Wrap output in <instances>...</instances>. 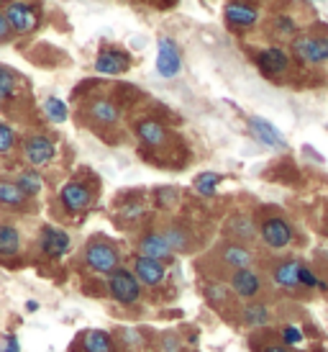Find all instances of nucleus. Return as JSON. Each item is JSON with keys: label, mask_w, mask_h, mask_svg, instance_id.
<instances>
[{"label": "nucleus", "mask_w": 328, "mask_h": 352, "mask_svg": "<svg viewBox=\"0 0 328 352\" xmlns=\"http://www.w3.org/2000/svg\"><path fill=\"white\" fill-rule=\"evenodd\" d=\"M0 3H8V6H10V3H16V0H0Z\"/></svg>", "instance_id": "39"}, {"label": "nucleus", "mask_w": 328, "mask_h": 352, "mask_svg": "<svg viewBox=\"0 0 328 352\" xmlns=\"http://www.w3.org/2000/svg\"><path fill=\"white\" fill-rule=\"evenodd\" d=\"M242 319L246 327H251V329H259V327H267L270 324V309L264 306V303H249L246 309H244Z\"/></svg>", "instance_id": "25"}, {"label": "nucleus", "mask_w": 328, "mask_h": 352, "mask_svg": "<svg viewBox=\"0 0 328 352\" xmlns=\"http://www.w3.org/2000/svg\"><path fill=\"white\" fill-rule=\"evenodd\" d=\"M26 193L16 186V180L10 183V180H0V206H5V208H23L26 206Z\"/></svg>", "instance_id": "22"}, {"label": "nucleus", "mask_w": 328, "mask_h": 352, "mask_svg": "<svg viewBox=\"0 0 328 352\" xmlns=\"http://www.w3.org/2000/svg\"><path fill=\"white\" fill-rule=\"evenodd\" d=\"M229 234L236 239V242H249L257 236V224H254V219L246 214H236L229 219Z\"/></svg>", "instance_id": "20"}, {"label": "nucleus", "mask_w": 328, "mask_h": 352, "mask_svg": "<svg viewBox=\"0 0 328 352\" xmlns=\"http://www.w3.org/2000/svg\"><path fill=\"white\" fill-rule=\"evenodd\" d=\"M5 19H8L10 29L16 31V34H29V31L36 29V23H39V13L36 8L31 6V3H10L8 8H5Z\"/></svg>", "instance_id": "7"}, {"label": "nucleus", "mask_w": 328, "mask_h": 352, "mask_svg": "<svg viewBox=\"0 0 328 352\" xmlns=\"http://www.w3.org/2000/svg\"><path fill=\"white\" fill-rule=\"evenodd\" d=\"M16 147V131L8 124H0V155H5Z\"/></svg>", "instance_id": "31"}, {"label": "nucleus", "mask_w": 328, "mask_h": 352, "mask_svg": "<svg viewBox=\"0 0 328 352\" xmlns=\"http://www.w3.org/2000/svg\"><path fill=\"white\" fill-rule=\"evenodd\" d=\"M59 201L65 206V211L80 214V211H85L87 206L93 204V193H90V188H87L85 183L72 180V183H67V186L59 190Z\"/></svg>", "instance_id": "10"}, {"label": "nucleus", "mask_w": 328, "mask_h": 352, "mask_svg": "<svg viewBox=\"0 0 328 352\" xmlns=\"http://www.w3.org/2000/svg\"><path fill=\"white\" fill-rule=\"evenodd\" d=\"M221 180L223 177L218 175V173H200V175L195 177V190L200 193V196H205V198H211V196H215V188L221 186Z\"/></svg>", "instance_id": "27"}, {"label": "nucleus", "mask_w": 328, "mask_h": 352, "mask_svg": "<svg viewBox=\"0 0 328 352\" xmlns=\"http://www.w3.org/2000/svg\"><path fill=\"white\" fill-rule=\"evenodd\" d=\"M0 352H21V342L16 334H5L0 340Z\"/></svg>", "instance_id": "33"}, {"label": "nucleus", "mask_w": 328, "mask_h": 352, "mask_svg": "<svg viewBox=\"0 0 328 352\" xmlns=\"http://www.w3.org/2000/svg\"><path fill=\"white\" fill-rule=\"evenodd\" d=\"M183 69V57H180V47L174 44V39L162 36L156 44V72L162 78H177Z\"/></svg>", "instance_id": "4"}, {"label": "nucleus", "mask_w": 328, "mask_h": 352, "mask_svg": "<svg viewBox=\"0 0 328 352\" xmlns=\"http://www.w3.org/2000/svg\"><path fill=\"white\" fill-rule=\"evenodd\" d=\"M292 52L295 57L308 62V65H320V62H328V39L326 36H300V39L292 41Z\"/></svg>", "instance_id": "6"}, {"label": "nucleus", "mask_w": 328, "mask_h": 352, "mask_svg": "<svg viewBox=\"0 0 328 352\" xmlns=\"http://www.w3.org/2000/svg\"><path fill=\"white\" fill-rule=\"evenodd\" d=\"M208 296H211L213 303H223L226 298H229V294H226L223 285H211V288H208Z\"/></svg>", "instance_id": "34"}, {"label": "nucleus", "mask_w": 328, "mask_h": 352, "mask_svg": "<svg viewBox=\"0 0 328 352\" xmlns=\"http://www.w3.org/2000/svg\"><path fill=\"white\" fill-rule=\"evenodd\" d=\"M167 239H169V245H172L174 252H183L185 247H187V236H185L183 229H169V232H167Z\"/></svg>", "instance_id": "32"}, {"label": "nucleus", "mask_w": 328, "mask_h": 352, "mask_svg": "<svg viewBox=\"0 0 328 352\" xmlns=\"http://www.w3.org/2000/svg\"><path fill=\"white\" fill-rule=\"evenodd\" d=\"M44 113H47V118L54 121V124H65V121H67V106L59 98H54V96L44 100Z\"/></svg>", "instance_id": "28"}, {"label": "nucleus", "mask_w": 328, "mask_h": 352, "mask_svg": "<svg viewBox=\"0 0 328 352\" xmlns=\"http://www.w3.org/2000/svg\"><path fill=\"white\" fill-rule=\"evenodd\" d=\"M108 294L121 306H134L141 298V280L128 267H118L108 275Z\"/></svg>", "instance_id": "1"}, {"label": "nucleus", "mask_w": 328, "mask_h": 352, "mask_svg": "<svg viewBox=\"0 0 328 352\" xmlns=\"http://www.w3.org/2000/svg\"><path fill=\"white\" fill-rule=\"evenodd\" d=\"M261 352H292V347H285V344H270V347H264Z\"/></svg>", "instance_id": "37"}, {"label": "nucleus", "mask_w": 328, "mask_h": 352, "mask_svg": "<svg viewBox=\"0 0 328 352\" xmlns=\"http://www.w3.org/2000/svg\"><path fill=\"white\" fill-rule=\"evenodd\" d=\"M26 309H29V311H36V309H39V303H36V301H29V303H26Z\"/></svg>", "instance_id": "38"}, {"label": "nucleus", "mask_w": 328, "mask_h": 352, "mask_svg": "<svg viewBox=\"0 0 328 352\" xmlns=\"http://www.w3.org/2000/svg\"><path fill=\"white\" fill-rule=\"evenodd\" d=\"M39 247H41V252L47 254V257H51V260H59V257H65V254L69 252L72 242H69L67 232H62V229H57V226H47V229L41 232Z\"/></svg>", "instance_id": "13"}, {"label": "nucleus", "mask_w": 328, "mask_h": 352, "mask_svg": "<svg viewBox=\"0 0 328 352\" xmlns=\"http://www.w3.org/2000/svg\"><path fill=\"white\" fill-rule=\"evenodd\" d=\"M229 285H231V294H236L239 298L251 301V298H257V296L261 294V285L264 283H261V275L257 273V270L244 267V270H233Z\"/></svg>", "instance_id": "8"}, {"label": "nucleus", "mask_w": 328, "mask_h": 352, "mask_svg": "<svg viewBox=\"0 0 328 352\" xmlns=\"http://www.w3.org/2000/svg\"><path fill=\"white\" fill-rule=\"evenodd\" d=\"M82 350L85 352H113V340L103 329H90L82 334Z\"/></svg>", "instance_id": "23"}, {"label": "nucleus", "mask_w": 328, "mask_h": 352, "mask_svg": "<svg viewBox=\"0 0 328 352\" xmlns=\"http://www.w3.org/2000/svg\"><path fill=\"white\" fill-rule=\"evenodd\" d=\"M16 88V72L8 67H0V100H8Z\"/></svg>", "instance_id": "29"}, {"label": "nucleus", "mask_w": 328, "mask_h": 352, "mask_svg": "<svg viewBox=\"0 0 328 352\" xmlns=\"http://www.w3.org/2000/svg\"><path fill=\"white\" fill-rule=\"evenodd\" d=\"M136 134H139V139L144 142L146 147H154V149H159L164 142H167V129H164L159 121H154V118L141 121V124L136 126Z\"/></svg>", "instance_id": "19"}, {"label": "nucleus", "mask_w": 328, "mask_h": 352, "mask_svg": "<svg viewBox=\"0 0 328 352\" xmlns=\"http://www.w3.org/2000/svg\"><path fill=\"white\" fill-rule=\"evenodd\" d=\"M21 250V234L16 226L0 224V257H13Z\"/></svg>", "instance_id": "24"}, {"label": "nucleus", "mask_w": 328, "mask_h": 352, "mask_svg": "<svg viewBox=\"0 0 328 352\" xmlns=\"http://www.w3.org/2000/svg\"><path fill=\"white\" fill-rule=\"evenodd\" d=\"M259 236L270 250H285V247L292 242L295 232H292V226H290L282 216H270V219L261 221Z\"/></svg>", "instance_id": "3"}, {"label": "nucleus", "mask_w": 328, "mask_h": 352, "mask_svg": "<svg viewBox=\"0 0 328 352\" xmlns=\"http://www.w3.org/2000/svg\"><path fill=\"white\" fill-rule=\"evenodd\" d=\"M90 116H93V121L103 124V126H113L118 118H121V111H118V106L113 100L100 98L90 103Z\"/></svg>", "instance_id": "21"}, {"label": "nucleus", "mask_w": 328, "mask_h": 352, "mask_svg": "<svg viewBox=\"0 0 328 352\" xmlns=\"http://www.w3.org/2000/svg\"><path fill=\"white\" fill-rule=\"evenodd\" d=\"M221 260L229 265L231 270H244V267H251L254 252H251L246 245H242V242H229V245L221 250Z\"/></svg>", "instance_id": "18"}, {"label": "nucleus", "mask_w": 328, "mask_h": 352, "mask_svg": "<svg viewBox=\"0 0 328 352\" xmlns=\"http://www.w3.org/2000/svg\"><path fill=\"white\" fill-rule=\"evenodd\" d=\"M128 67H131V57L121 50L100 52L95 59V72L100 75H124Z\"/></svg>", "instance_id": "15"}, {"label": "nucleus", "mask_w": 328, "mask_h": 352, "mask_svg": "<svg viewBox=\"0 0 328 352\" xmlns=\"http://www.w3.org/2000/svg\"><path fill=\"white\" fill-rule=\"evenodd\" d=\"M274 26H277L280 31H285V34H295V23H292L290 19H285V16L274 21Z\"/></svg>", "instance_id": "36"}, {"label": "nucleus", "mask_w": 328, "mask_h": 352, "mask_svg": "<svg viewBox=\"0 0 328 352\" xmlns=\"http://www.w3.org/2000/svg\"><path fill=\"white\" fill-rule=\"evenodd\" d=\"M300 270H303V263H298V260H282V263L272 267V280L280 288H288V291H303Z\"/></svg>", "instance_id": "14"}, {"label": "nucleus", "mask_w": 328, "mask_h": 352, "mask_svg": "<svg viewBox=\"0 0 328 352\" xmlns=\"http://www.w3.org/2000/svg\"><path fill=\"white\" fill-rule=\"evenodd\" d=\"M16 186L26 193V198H34L41 193V188H44V180H41V175L36 173V170H23L19 177H16Z\"/></svg>", "instance_id": "26"}, {"label": "nucleus", "mask_w": 328, "mask_h": 352, "mask_svg": "<svg viewBox=\"0 0 328 352\" xmlns=\"http://www.w3.org/2000/svg\"><path fill=\"white\" fill-rule=\"evenodd\" d=\"M249 129H251V134H254V139H257V142H261L264 147L280 149V152H285V149H288V142H285V137H282V131L274 126V124H270L267 118L251 116L249 118Z\"/></svg>", "instance_id": "11"}, {"label": "nucleus", "mask_w": 328, "mask_h": 352, "mask_svg": "<svg viewBox=\"0 0 328 352\" xmlns=\"http://www.w3.org/2000/svg\"><path fill=\"white\" fill-rule=\"evenodd\" d=\"M280 340L285 347H298L300 342H303V329L300 327H295V324H290V327H285L280 334Z\"/></svg>", "instance_id": "30"}, {"label": "nucleus", "mask_w": 328, "mask_h": 352, "mask_svg": "<svg viewBox=\"0 0 328 352\" xmlns=\"http://www.w3.org/2000/svg\"><path fill=\"white\" fill-rule=\"evenodd\" d=\"M57 155V147H54V142L44 134H31L26 137L23 142V157H26V162L34 167H41V165H49L51 160Z\"/></svg>", "instance_id": "5"}, {"label": "nucleus", "mask_w": 328, "mask_h": 352, "mask_svg": "<svg viewBox=\"0 0 328 352\" xmlns=\"http://www.w3.org/2000/svg\"><path fill=\"white\" fill-rule=\"evenodd\" d=\"M134 275L141 280V285H149V288H156L167 280V265L159 263V260H149V257H141L136 254L134 260Z\"/></svg>", "instance_id": "12"}, {"label": "nucleus", "mask_w": 328, "mask_h": 352, "mask_svg": "<svg viewBox=\"0 0 328 352\" xmlns=\"http://www.w3.org/2000/svg\"><path fill=\"white\" fill-rule=\"evenodd\" d=\"M139 254L141 257H149V260H159V263H167V260H172V245H169V239L167 234H159V232H149L139 239Z\"/></svg>", "instance_id": "9"}, {"label": "nucleus", "mask_w": 328, "mask_h": 352, "mask_svg": "<svg viewBox=\"0 0 328 352\" xmlns=\"http://www.w3.org/2000/svg\"><path fill=\"white\" fill-rule=\"evenodd\" d=\"M257 65H259V69L267 78H277V75H282V72L288 69L290 59L280 47H270V50H264L257 54Z\"/></svg>", "instance_id": "17"}, {"label": "nucleus", "mask_w": 328, "mask_h": 352, "mask_svg": "<svg viewBox=\"0 0 328 352\" xmlns=\"http://www.w3.org/2000/svg\"><path fill=\"white\" fill-rule=\"evenodd\" d=\"M85 263L90 270H95L100 275H110L113 270L121 267V254L110 242L106 239H95V242H87L85 247Z\"/></svg>", "instance_id": "2"}, {"label": "nucleus", "mask_w": 328, "mask_h": 352, "mask_svg": "<svg viewBox=\"0 0 328 352\" xmlns=\"http://www.w3.org/2000/svg\"><path fill=\"white\" fill-rule=\"evenodd\" d=\"M10 36H13V29H10L5 13H0V41H8Z\"/></svg>", "instance_id": "35"}, {"label": "nucleus", "mask_w": 328, "mask_h": 352, "mask_svg": "<svg viewBox=\"0 0 328 352\" xmlns=\"http://www.w3.org/2000/svg\"><path fill=\"white\" fill-rule=\"evenodd\" d=\"M259 19V8L251 6V3H244V0H236V3H229L226 6V21L236 26V29H246V26H254Z\"/></svg>", "instance_id": "16"}]
</instances>
